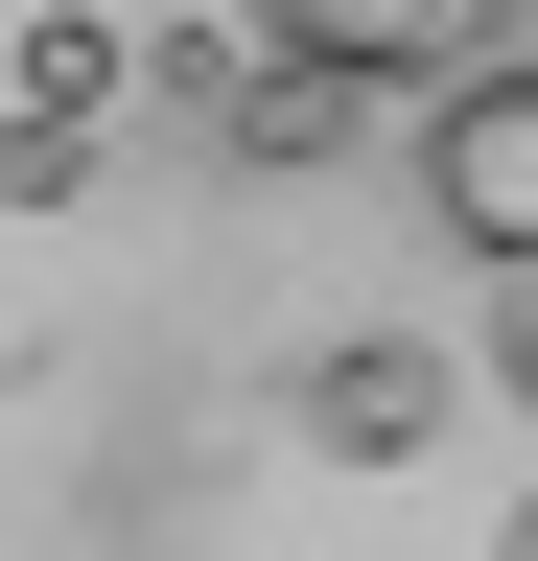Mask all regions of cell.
<instances>
[{
    "label": "cell",
    "instance_id": "obj_1",
    "mask_svg": "<svg viewBox=\"0 0 538 561\" xmlns=\"http://www.w3.org/2000/svg\"><path fill=\"white\" fill-rule=\"evenodd\" d=\"M422 210H445V257L538 280V70L515 47H468L445 94H422Z\"/></svg>",
    "mask_w": 538,
    "mask_h": 561
},
{
    "label": "cell",
    "instance_id": "obj_2",
    "mask_svg": "<svg viewBox=\"0 0 538 561\" xmlns=\"http://www.w3.org/2000/svg\"><path fill=\"white\" fill-rule=\"evenodd\" d=\"M492 24H515V0H234V47L328 70V94H352V70H468Z\"/></svg>",
    "mask_w": 538,
    "mask_h": 561
},
{
    "label": "cell",
    "instance_id": "obj_3",
    "mask_svg": "<svg viewBox=\"0 0 538 561\" xmlns=\"http://www.w3.org/2000/svg\"><path fill=\"white\" fill-rule=\"evenodd\" d=\"M422 421H445V351H305V445L328 468H422Z\"/></svg>",
    "mask_w": 538,
    "mask_h": 561
},
{
    "label": "cell",
    "instance_id": "obj_4",
    "mask_svg": "<svg viewBox=\"0 0 538 561\" xmlns=\"http://www.w3.org/2000/svg\"><path fill=\"white\" fill-rule=\"evenodd\" d=\"M515 398H538V280H515Z\"/></svg>",
    "mask_w": 538,
    "mask_h": 561
},
{
    "label": "cell",
    "instance_id": "obj_5",
    "mask_svg": "<svg viewBox=\"0 0 538 561\" xmlns=\"http://www.w3.org/2000/svg\"><path fill=\"white\" fill-rule=\"evenodd\" d=\"M492 561H538V491H515V538H492Z\"/></svg>",
    "mask_w": 538,
    "mask_h": 561
}]
</instances>
